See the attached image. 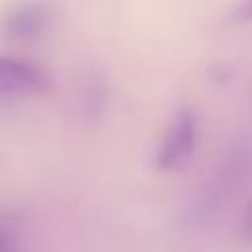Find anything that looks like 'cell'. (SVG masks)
<instances>
[{"instance_id": "1", "label": "cell", "mask_w": 252, "mask_h": 252, "mask_svg": "<svg viewBox=\"0 0 252 252\" xmlns=\"http://www.w3.org/2000/svg\"><path fill=\"white\" fill-rule=\"evenodd\" d=\"M252 175L248 134H236L213 159L181 207V222L191 230L217 228L240 205Z\"/></svg>"}, {"instance_id": "5", "label": "cell", "mask_w": 252, "mask_h": 252, "mask_svg": "<svg viewBox=\"0 0 252 252\" xmlns=\"http://www.w3.org/2000/svg\"><path fill=\"white\" fill-rule=\"evenodd\" d=\"M83 79L85 81L79 89V106L89 120H96L106 112L110 98L108 85L98 71H91Z\"/></svg>"}, {"instance_id": "3", "label": "cell", "mask_w": 252, "mask_h": 252, "mask_svg": "<svg viewBox=\"0 0 252 252\" xmlns=\"http://www.w3.org/2000/svg\"><path fill=\"white\" fill-rule=\"evenodd\" d=\"M51 85L49 71L39 63L22 55L0 53V94H39Z\"/></svg>"}, {"instance_id": "6", "label": "cell", "mask_w": 252, "mask_h": 252, "mask_svg": "<svg viewBox=\"0 0 252 252\" xmlns=\"http://www.w3.org/2000/svg\"><path fill=\"white\" fill-rule=\"evenodd\" d=\"M20 224L10 217H0V252L18 250L22 246Z\"/></svg>"}, {"instance_id": "4", "label": "cell", "mask_w": 252, "mask_h": 252, "mask_svg": "<svg viewBox=\"0 0 252 252\" xmlns=\"http://www.w3.org/2000/svg\"><path fill=\"white\" fill-rule=\"evenodd\" d=\"M53 20V6L49 0H20L2 18V33L16 41H30L41 37Z\"/></svg>"}, {"instance_id": "2", "label": "cell", "mask_w": 252, "mask_h": 252, "mask_svg": "<svg viewBox=\"0 0 252 252\" xmlns=\"http://www.w3.org/2000/svg\"><path fill=\"white\" fill-rule=\"evenodd\" d=\"M199 146V114L193 106H179L154 152V163L161 171H177L191 163Z\"/></svg>"}]
</instances>
